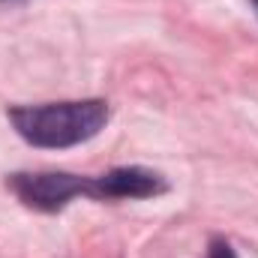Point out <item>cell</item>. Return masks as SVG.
I'll list each match as a JSON object with an SVG mask.
<instances>
[{
    "label": "cell",
    "mask_w": 258,
    "mask_h": 258,
    "mask_svg": "<svg viewBox=\"0 0 258 258\" xmlns=\"http://www.w3.org/2000/svg\"><path fill=\"white\" fill-rule=\"evenodd\" d=\"M9 120L24 141L57 150V147H72L99 135L108 123V102L81 99V102L24 105V108H12Z\"/></svg>",
    "instance_id": "obj_1"
},
{
    "label": "cell",
    "mask_w": 258,
    "mask_h": 258,
    "mask_svg": "<svg viewBox=\"0 0 258 258\" xmlns=\"http://www.w3.org/2000/svg\"><path fill=\"white\" fill-rule=\"evenodd\" d=\"M12 192L18 195L27 207L54 213L78 195L93 198V177H75L63 171H45V174H12L9 177Z\"/></svg>",
    "instance_id": "obj_2"
},
{
    "label": "cell",
    "mask_w": 258,
    "mask_h": 258,
    "mask_svg": "<svg viewBox=\"0 0 258 258\" xmlns=\"http://www.w3.org/2000/svg\"><path fill=\"white\" fill-rule=\"evenodd\" d=\"M165 192L162 174L150 168H114L102 177H93V198H153Z\"/></svg>",
    "instance_id": "obj_3"
},
{
    "label": "cell",
    "mask_w": 258,
    "mask_h": 258,
    "mask_svg": "<svg viewBox=\"0 0 258 258\" xmlns=\"http://www.w3.org/2000/svg\"><path fill=\"white\" fill-rule=\"evenodd\" d=\"M207 258H234V249H231L225 240H213V243H210V255Z\"/></svg>",
    "instance_id": "obj_4"
},
{
    "label": "cell",
    "mask_w": 258,
    "mask_h": 258,
    "mask_svg": "<svg viewBox=\"0 0 258 258\" xmlns=\"http://www.w3.org/2000/svg\"><path fill=\"white\" fill-rule=\"evenodd\" d=\"M252 3H255V9H258V0H252Z\"/></svg>",
    "instance_id": "obj_5"
}]
</instances>
